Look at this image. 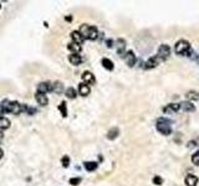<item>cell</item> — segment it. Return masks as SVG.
I'll list each match as a JSON object with an SVG mask.
<instances>
[{
  "instance_id": "cell-3",
  "label": "cell",
  "mask_w": 199,
  "mask_h": 186,
  "mask_svg": "<svg viewBox=\"0 0 199 186\" xmlns=\"http://www.w3.org/2000/svg\"><path fill=\"white\" fill-rule=\"evenodd\" d=\"M161 62H163V61L161 60L157 55H156V56H152L149 60H147V61H146V63H145V68H147V70H149V68H154V67H157Z\"/></svg>"
},
{
  "instance_id": "cell-12",
  "label": "cell",
  "mask_w": 199,
  "mask_h": 186,
  "mask_svg": "<svg viewBox=\"0 0 199 186\" xmlns=\"http://www.w3.org/2000/svg\"><path fill=\"white\" fill-rule=\"evenodd\" d=\"M91 92V89H90V86H87L86 83H80V86H78V93L81 94V96H84V97H86L88 96Z\"/></svg>"
},
{
  "instance_id": "cell-5",
  "label": "cell",
  "mask_w": 199,
  "mask_h": 186,
  "mask_svg": "<svg viewBox=\"0 0 199 186\" xmlns=\"http://www.w3.org/2000/svg\"><path fill=\"white\" fill-rule=\"evenodd\" d=\"M81 78H82V81H84V83H86L87 86L88 84H95L96 83V78H95L94 73L90 72V71H85V72L81 74Z\"/></svg>"
},
{
  "instance_id": "cell-13",
  "label": "cell",
  "mask_w": 199,
  "mask_h": 186,
  "mask_svg": "<svg viewBox=\"0 0 199 186\" xmlns=\"http://www.w3.org/2000/svg\"><path fill=\"white\" fill-rule=\"evenodd\" d=\"M116 46H117V51L121 56H123V53H125V50H126V41L123 39H118L117 41H116Z\"/></svg>"
},
{
  "instance_id": "cell-24",
  "label": "cell",
  "mask_w": 199,
  "mask_h": 186,
  "mask_svg": "<svg viewBox=\"0 0 199 186\" xmlns=\"http://www.w3.org/2000/svg\"><path fill=\"white\" fill-rule=\"evenodd\" d=\"M65 93H66V97L70 98V99H74V98H76V96H77V94H76V89H75L74 87H68Z\"/></svg>"
},
{
  "instance_id": "cell-33",
  "label": "cell",
  "mask_w": 199,
  "mask_h": 186,
  "mask_svg": "<svg viewBox=\"0 0 199 186\" xmlns=\"http://www.w3.org/2000/svg\"><path fill=\"white\" fill-rule=\"evenodd\" d=\"M65 20H67V21H71V20H72V18H71V16H67V18H65Z\"/></svg>"
},
{
  "instance_id": "cell-4",
  "label": "cell",
  "mask_w": 199,
  "mask_h": 186,
  "mask_svg": "<svg viewBox=\"0 0 199 186\" xmlns=\"http://www.w3.org/2000/svg\"><path fill=\"white\" fill-rule=\"evenodd\" d=\"M170 55V49H169V46L168 45H161L159 46V49H158V56L161 60L164 61V60H167L168 57H169Z\"/></svg>"
},
{
  "instance_id": "cell-20",
  "label": "cell",
  "mask_w": 199,
  "mask_h": 186,
  "mask_svg": "<svg viewBox=\"0 0 199 186\" xmlns=\"http://www.w3.org/2000/svg\"><path fill=\"white\" fill-rule=\"evenodd\" d=\"M101 63H102V66H103L107 71H112L113 68H115V66H113V62H112V61L109 60V58H102Z\"/></svg>"
},
{
  "instance_id": "cell-19",
  "label": "cell",
  "mask_w": 199,
  "mask_h": 186,
  "mask_svg": "<svg viewBox=\"0 0 199 186\" xmlns=\"http://www.w3.org/2000/svg\"><path fill=\"white\" fill-rule=\"evenodd\" d=\"M180 109H183L186 112H193V110H195V107H194V104L190 102H183V103H180Z\"/></svg>"
},
{
  "instance_id": "cell-35",
  "label": "cell",
  "mask_w": 199,
  "mask_h": 186,
  "mask_svg": "<svg viewBox=\"0 0 199 186\" xmlns=\"http://www.w3.org/2000/svg\"><path fill=\"white\" fill-rule=\"evenodd\" d=\"M1 138H3V131L0 130V139H1Z\"/></svg>"
},
{
  "instance_id": "cell-15",
  "label": "cell",
  "mask_w": 199,
  "mask_h": 186,
  "mask_svg": "<svg viewBox=\"0 0 199 186\" xmlns=\"http://www.w3.org/2000/svg\"><path fill=\"white\" fill-rule=\"evenodd\" d=\"M52 92L55 93H57V94H60V93H62V91H64V84L62 82H60V81H56V82H54L52 83Z\"/></svg>"
},
{
  "instance_id": "cell-23",
  "label": "cell",
  "mask_w": 199,
  "mask_h": 186,
  "mask_svg": "<svg viewBox=\"0 0 199 186\" xmlns=\"http://www.w3.org/2000/svg\"><path fill=\"white\" fill-rule=\"evenodd\" d=\"M9 127H10V120L5 117H0V130L8 129Z\"/></svg>"
},
{
  "instance_id": "cell-1",
  "label": "cell",
  "mask_w": 199,
  "mask_h": 186,
  "mask_svg": "<svg viewBox=\"0 0 199 186\" xmlns=\"http://www.w3.org/2000/svg\"><path fill=\"white\" fill-rule=\"evenodd\" d=\"M157 130L163 135H169L172 133V122L167 118H159L156 124Z\"/></svg>"
},
{
  "instance_id": "cell-36",
  "label": "cell",
  "mask_w": 199,
  "mask_h": 186,
  "mask_svg": "<svg viewBox=\"0 0 199 186\" xmlns=\"http://www.w3.org/2000/svg\"><path fill=\"white\" fill-rule=\"evenodd\" d=\"M195 60H197V62H198V63H199V55H198V56H197V58H195Z\"/></svg>"
},
{
  "instance_id": "cell-8",
  "label": "cell",
  "mask_w": 199,
  "mask_h": 186,
  "mask_svg": "<svg viewBox=\"0 0 199 186\" xmlns=\"http://www.w3.org/2000/svg\"><path fill=\"white\" fill-rule=\"evenodd\" d=\"M180 109V103H172V104H168L167 107L163 108L164 113H176Z\"/></svg>"
},
{
  "instance_id": "cell-11",
  "label": "cell",
  "mask_w": 199,
  "mask_h": 186,
  "mask_svg": "<svg viewBox=\"0 0 199 186\" xmlns=\"http://www.w3.org/2000/svg\"><path fill=\"white\" fill-rule=\"evenodd\" d=\"M68 61H70L71 65L74 66H78L80 63L82 62V58L80 55H77V53H71L70 56H68Z\"/></svg>"
},
{
  "instance_id": "cell-32",
  "label": "cell",
  "mask_w": 199,
  "mask_h": 186,
  "mask_svg": "<svg viewBox=\"0 0 199 186\" xmlns=\"http://www.w3.org/2000/svg\"><path fill=\"white\" fill-rule=\"evenodd\" d=\"M106 43H107V47H112L113 46V41H112V40H107Z\"/></svg>"
},
{
  "instance_id": "cell-30",
  "label": "cell",
  "mask_w": 199,
  "mask_h": 186,
  "mask_svg": "<svg viewBox=\"0 0 199 186\" xmlns=\"http://www.w3.org/2000/svg\"><path fill=\"white\" fill-rule=\"evenodd\" d=\"M162 182H163V179L161 176H154L153 177V184L154 185H162Z\"/></svg>"
},
{
  "instance_id": "cell-37",
  "label": "cell",
  "mask_w": 199,
  "mask_h": 186,
  "mask_svg": "<svg viewBox=\"0 0 199 186\" xmlns=\"http://www.w3.org/2000/svg\"><path fill=\"white\" fill-rule=\"evenodd\" d=\"M0 8H1V5H0Z\"/></svg>"
},
{
  "instance_id": "cell-10",
  "label": "cell",
  "mask_w": 199,
  "mask_h": 186,
  "mask_svg": "<svg viewBox=\"0 0 199 186\" xmlns=\"http://www.w3.org/2000/svg\"><path fill=\"white\" fill-rule=\"evenodd\" d=\"M71 39H72V42L77 43V45H81V43L85 41V39L82 37V35L78 31H72V32H71Z\"/></svg>"
},
{
  "instance_id": "cell-9",
  "label": "cell",
  "mask_w": 199,
  "mask_h": 186,
  "mask_svg": "<svg viewBox=\"0 0 199 186\" xmlns=\"http://www.w3.org/2000/svg\"><path fill=\"white\" fill-rule=\"evenodd\" d=\"M35 98H36L37 103L41 104V106H46V104L49 103V99H47V97H46V94H45V93L36 92V94H35Z\"/></svg>"
},
{
  "instance_id": "cell-25",
  "label": "cell",
  "mask_w": 199,
  "mask_h": 186,
  "mask_svg": "<svg viewBox=\"0 0 199 186\" xmlns=\"http://www.w3.org/2000/svg\"><path fill=\"white\" fill-rule=\"evenodd\" d=\"M59 110L61 113V116L64 118L67 117V107H66V102H61V104L59 106Z\"/></svg>"
},
{
  "instance_id": "cell-29",
  "label": "cell",
  "mask_w": 199,
  "mask_h": 186,
  "mask_svg": "<svg viewBox=\"0 0 199 186\" xmlns=\"http://www.w3.org/2000/svg\"><path fill=\"white\" fill-rule=\"evenodd\" d=\"M68 182H70L71 185H74V186L78 185L81 182V177H72V179H70V181H68Z\"/></svg>"
},
{
  "instance_id": "cell-31",
  "label": "cell",
  "mask_w": 199,
  "mask_h": 186,
  "mask_svg": "<svg viewBox=\"0 0 199 186\" xmlns=\"http://www.w3.org/2000/svg\"><path fill=\"white\" fill-rule=\"evenodd\" d=\"M26 112H27V114H30V116H33V114H35V113H36V109H35V108H29V107H27Z\"/></svg>"
},
{
  "instance_id": "cell-28",
  "label": "cell",
  "mask_w": 199,
  "mask_h": 186,
  "mask_svg": "<svg viewBox=\"0 0 199 186\" xmlns=\"http://www.w3.org/2000/svg\"><path fill=\"white\" fill-rule=\"evenodd\" d=\"M192 163L194 165H197V166H199V151L193 154V156H192Z\"/></svg>"
},
{
  "instance_id": "cell-16",
  "label": "cell",
  "mask_w": 199,
  "mask_h": 186,
  "mask_svg": "<svg viewBox=\"0 0 199 186\" xmlns=\"http://www.w3.org/2000/svg\"><path fill=\"white\" fill-rule=\"evenodd\" d=\"M90 28H91V26H90V25H86V24H84V25H81V28H80V30H78V32L81 34L84 39H87V37H88V32H90Z\"/></svg>"
},
{
  "instance_id": "cell-21",
  "label": "cell",
  "mask_w": 199,
  "mask_h": 186,
  "mask_svg": "<svg viewBox=\"0 0 199 186\" xmlns=\"http://www.w3.org/2000/svg\"><path fill=\"white\" fill-rule=\"evenodd\" d=\"M84 166H85V169H86L87 171H94V170L97 169L98 164L96 163V161H86V163L84 164Z\"/></svg>"
},
{
  "instance_id": "cell-14",
  "label": "cell",
  "mask_w": 199,
  "mask_h": 186,
  "mask_svg": "<svg viewBox=\"0 0 199 186\" xmlns=\"http://www.w3.org/2000/svg\"><path fill=\"white\" fill-rule=\"evenodd\" d=\"M187 186H197L198 184V177L194 176V175H188L186 176V180H184Z\"/></svg>"
},
{
  "instance_id": "cell-6",
  "label": "cell",
  "mask_w": 199,
  "mask_h": 186,
  "mask_svg": "<svg viewBox=\"0 0 199 186\" xmlns=\"http://www.w3.org/2000/svg\"><path fill=\"white\" fill-rule=\"evenodd\" d=\"M51 89H52V83L49 82V81H46V82H41L37 84V92L40 93H47V92H51Z\"/></svg>"
},
{
  "instance_id": "cell-22",
  "label": "cell",
  "mask_w": 199,
  "mask_h": 186,
  "mask_svg": "<svg viewBox=\"0 0 199 186\" xmlns=\"http://www.w3.org/2000/svg\"><path fill=\"white\" fill-rule=\"evenodd\" d=\"M98 37V31L96 26H91L90 28V32H88V40H96Z\"/></svg>"
},
{
  "instance_id": "cell-27",
  "label": "cell",
  "mask_w": 199,
  "mask_h": 186,
  "mask_svg": "<svg viewBox=\"0 0 199 186\" xmlns=\"http://www.w3.org/2000/svg\"><path fill=\"white\" fill-rule=\"evenodd\" d=\"M61 164H62L64 168H67L68 165H70V156H67V155L62 156V159H61Z\"/></svg>"
},
{
  "instance_id": "cell-26",
  "label": "cell",
  "mask_w": 199,
  "mask_h": 186,
  "mask_svg": "<svg viewBox=\"0 0 199 186\" xmlns=\"http://www.w3.org/2000/svg\"><path fill=\"white\" fill-rule=\"evenodd\" d=\"M186 97L188 98V99H199V93L190 91V92H188V93L186 94Z\"/></svg>"
},
{
  "instance_id": "cell-34",
  "label": "cell",
  "mask_w": 199,
  "mask_h": 186,
  "mask_svg": "<svg viewBox=\"0 0 199 186\" xmlns=\"http://www.w3.org/2000/svg\"><path fill=\"white\" fill-rule=\"evenodd\" d=\"M3 154H4V153H3V150H1V149H0V159L3 158Z\"/></svg>"
},
{
  "instance_id": "cell-18",
  "label": "cell",
  "mask_w": 199,
  "mask_h": 186,
  "mask_svg": "<svg viewBox=\"0 0 199 186\" xmlns=\"http://www.w3.org/2000/svg\"><path fill=\"white\" fill-rule=\"evenodd\" d=\"M67 49L70 50L72 53H78V52H81V45H77V43H75V42H70L67 45Z\"/></svg>"
},
{
  "instance_id": "cell-17",
  "label": "cell",
  "mask_w": 199,
  "mask_h": 186,
  "mask_svg": "<svg viewBox=\"0 0 199 186\" xmlns=\"http://www.w3.org/2000/svg\"><path fill=\"white\" fill-rule=\"evenodd\" d=\"M118 134H119L118 128H111V129L108 130V133H107V139H109V140L116 139V138L118 137Z\"/></svg>"
},
{
  "instance_id": "cell-7",
  "label": "cell",
  "mask_w": 199,
  "mask_h": 186,
  "mask_svg": "<svg viewBox=\"0 0 199 186\" xmlns=\"http://www.w3.org/2000/svg\"><path fill=\"white\" fill-rule=\"evenodd\" d=\"M125 61H126V63L129 67L135 66V63H136V55L133 53V51H128V52L126 53V55H125Z\"/></svg>"
},
{
  "instance_id": "cell-2",
  "label": "cell",
  "mask_w": 199,
  "mask_h": 186,
  "mask_svg": "<svg viewBox=\"0 0 199 186\" xmlns=\"http://www.w3.org/2000/svg\"><path fill=\"white\" fill-rule=\"evenodd\" d=\"M174 50H176V53H178V55H187L190 51V45L186 40H180V41L176 43V49Z\"/></svg>"
}]
</instances>
